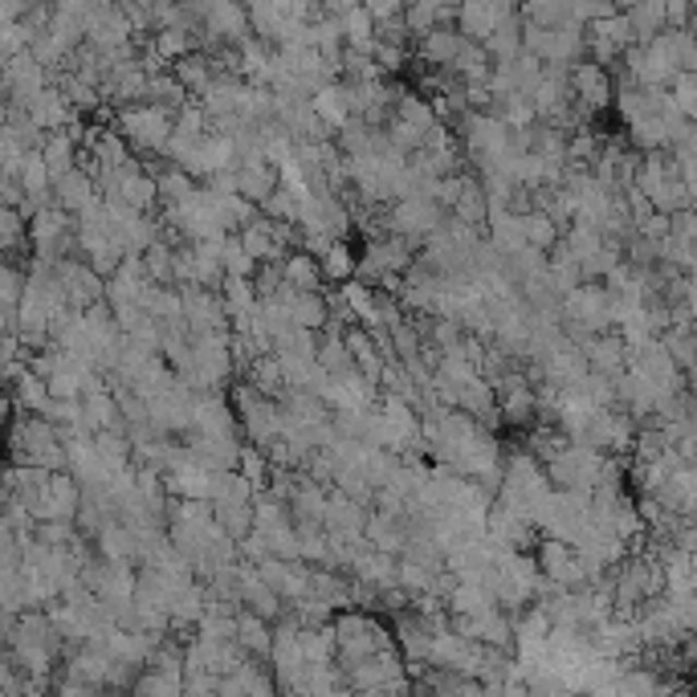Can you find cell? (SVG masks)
Here are the masks:
<instances>
[{
    "mask_svg": "<svg viewBox=\"0 0 697 697\" xmlns=\"http://www.w3.org/2000/svg\"><path fill=\"white\" fill-rule=\"evenodd\" d=\"M171 123L176 115L164 107H152V103H135V107H119L115 110V131L123 135V143L131 147L135 159H164V147L171 140Z\"/></svg>",
    "mask_w": 697,
    "mask_h": 697,
    "instance_id": "obj_1",
    "label": "cell"
},
{
    "mask_svg": "<svg viewBox=\"0 0 697 697\" xmlns=\"http://www.w3.org/2000/svg\"><path fill=\"white\" fill-rule=\"evenodd\" d=\"M77 502H82V490L70 473H49V485L29 502V518L33 527L37 522H74Z\"/></svg>",
    "mask_w": 697,
    "mask_h": 697,
    "instance_id": "obj_2",
    "label": "cell"
},
{
    "mask_svg": "<svg viewBox=\"0 0 697 697\" xmlns=\"http://www.w3.org/2000/svg\"><path fill=\"white\" fill-rule=\"evenodd\" d=\"M180 307H184L188 335H229V314L220 307V295H208L201 286H184Z\"/></svg>",
    "mask_w": 697,
    "mask_h": 697,
    "instance_id": "obj_3",
    "label": "cell"
},
{
    "mask_svg": "<svg viewBox=\"0 0 697 697\" xmlns=\"http://www.w3.org/2000/svg\"><path fill=\"white\" fill-rule=\"evenodd\" d=\"M53 278H58V286H62L70 310H91V307L103 302V286H107V281L98 278L86 262H77V257L53 262Z\"/></svg>",
    "mask_w": 697,
    "mask_h": 697,
    "instance_id": "obj_4",
    "label": "cell"
},
{
    "mask_svg": "<svg viewBox=\"0 0 697 697\" xmlns=\"http://www.w3.org/2000/svg\"><path fill=\"white\" fill-rule=\"evenodd\" d=\"M518 13L514 4L506 0H469V4H457V21H453V29L461 33L465 41H485L490 33L502 25V21H510Z\"/></svg>",
    "mask_w": 697,
    "mask_h": 697,
    "instance_id": "obj_5",
    "label": "cell"
},
{
    "mask_svg": "<svg viewBox=\"0 0 697 697\" xmlns=\"http://www.w3.org/2000/svg\"><path fill=\"white\" fill-rule=\"evenodd\" d=\"M572 103V70L567 65H542L539 82L530 91V107H534V119L546 123L555 110H563Z\"/></svg>",
    "mask_w": 697,
    "mask_h": 697,
    "instance_id": "obj_6",
    "label": "cell"
},
{
    "mask_svg": "<svg viewBox=\"0 0 697 697\" xmlns=\"http://www.w3.org/2000/svg\"><path fill=\"white\" fill-rule=\"evenodd\" d=\"M572 98L579 107H588L591 115H600V110L612 103V74H608L604 65L596 62H575L572 65Z\"/></svg>",
    "mask_w": 697,
    "mask_h": 697,
    "instance_id": "obj_7",
    "label": "cell"
},
{
    "mask_svg": "<svg viewBox=\"0 0 697 697\" xmlns=\"http://www.w3.org/2000/svg\"><path fill=\"white\" fill-rule=\"evenodd\" d=\"M579 351L588 359V372L604 375V380H616V375H624V368H628V347H624V339H620L616 331L596 335V339H588Z\"/></svg>",
    "mask_w": 697,
    "mask_h": 697,
    "instance_id": "obj_8",
    "label": "cell"
},
{
    "mask_svg": "<svg viewBox=\"0 0 697 697\" xmlns=\"http://www.w3.org/2000/svg\"><path fill=\"white\" fill-rule=\"evenodd\" d=\"M25 115H29V123L37 127L41 135H53V131H65L70 123H77V115L70 110V103L62 98L58 86H46V91L25 107Z\"/></svg>",
    "mask_w": 697,
    "mask_h": 697,
    "instance_id": "obj_9",
    "label": "cell"
},
{
    "mask_svg": "<svg viewBox=\"0 0 697 697\" xmlns=\"http://www.w3.org/2000/svg\"><path fill=\"white\" fill-rule=\"evenodd\" d=\"M53 204L62 208L65 217H77V213H86L91 204H98L103 196H98V188H94V180L86 176V171H70V176H62V180H53Z\"/></svg>",
    "mask_w": 697,
    "mask_h": 697,
    "instance_id": "obj_10",
    "label": "cell"
},
{
    "mask_svg": "<svg viewBox=\"0 0 697 697\" xmlns=\"http://www.w3.org/2000/svg\"><path fill=\"white\" fill-rule=\"evenodd\" d=\"M310 110H314V119L323 123L326 135H339L343 127L351 123V110H347V86L343 82H331L323 91L310 94Z\"/></svg>",
    "mask_w": 697,
    "mask_h": 697,
    "instance_id": "obj_11",
    "label": "cell"
},
{
    "mask_svg": "<svg viewBox=\"0 0 697 697\" xmlns=\"http://www.w3.org/2000/svg\"><path fill=\"white\" fill-rule=\"evenodd\" d=\"M343 347H347V356L356 363V372L368 380L372 387H380V375H384V359L375 351L372 335L363 331V326H343Z\"/></svg>",
    "mask_w": 697,
    "mask_h": 697,
    "instance_id": "obj_12",
    "label": "cell"
},
{
    "mask_svg": "<svg viewBox=\"0 0 697 697\" xmlns=\"http://www.w3.org/2000/svg\"><path fill=\"white\" fill-rule=\"evenodd\" d=\"M539 368H542V384H551V387H572V384H579V380L588 375V359H584V351H579V347H572V343H563L555 356L542 359Z\"/></svg>",
    "mask_w": 697,
    "mask_h": 697,
    "instance_id": "obj_13",
    "label": "cell"
},
{
    "mask_svg": "<svg viewBox=\"0 0 697 697\" xmlns=\"http://www.w3.org/2000/svg\"><path fill=\"white\" fill-rule=\"evenodd\" d=\"M171 77L184 86L188 98H201V94L213 86V77H217L213 53H204V49H192V53H184L180 62H171Z\"/></svg>",
    "mask_w": 697,
    "mask_h": 697,
    "instance_id": "obj_14",
    "label": "cell"
},
{
    "mask_svg": "<svg viewBox=\"0 0 697 697\" xmlns=\"http://www.w3.org/2000/svg\"><path fill=\"white\" fill-rule=\"evenodd\" d=\"M274 188H278V168H269L265 159L237 164V196H241V201H249L257 208L265 196H274Z\"/></svg>",
    "mask_w": 697,
    "mask_h": 697,
    "instance_id": "obj_15",
    "label": "cell"
},
{
    "mask_svg": "<svg viewBox=\"0 0 697 697\" xmlns=\"http://www.w3.org/2000/svg\"><path fill=\"white\" fill-rule=\"evenodd\" d=\"M461 33L453 29V25H441V29H429L424 37H417V58L420 65H436V70H449V62L457 58V49H461Z\"/></svg>",
    "mask_w": 697,
    "mask_h": 697,
    "instance_id": "obj_16",
    "label": "cell"
},
{
    "mask_svg": "<svg viewBox=\"0 0 697 697\" xmlns=\"http://www.w3.org/2000/svg\"><path fill=\"white\" fill-rule=\"evenodd\" d=\"M213 522L220 527V534L237 546L241 539L253 534V506L249 497H225V502H213Z\"/></svg>",
    "mask_w": 697,
    "mask_h": 697,
    "instance_id": "obj_17",
    "label": "cell"
},
{
    "mask_svg": "<svg viewBox=\"0 0 697 697\" xmlns=\"http://www.w3.org/2000/svg\"><path fill=\"white\" fill-rule=\"evenodd\" d=\"M363 542L380 551V555H392L404 551V542H408V530H404V518H387V514H368V522H363Z\"/></svg>",
    "mask_w": 697,
    "mask_h": 697,
    "instance_id": "obj_18",
    "label": "cell"
},
{
    "mask_svg": "<svg viewBox=\"0 0 697 697\" xmlns=\"http://www.w3.org/2000/svg\"><path fill=\"white\" fill-rule=\"evenodd\" d=\"M449 74L457 77L461 86H485L490 74H494V62H490V53H485L478 41H461L457 58L449 62Z\"/></svg>",
    "mask_w": 697,
    "mask_h": 697,
    "instance_id": "obj_19",
    "label": "cell"
},
{
    "mask_svg": "<svg viewBox=\"0 0 697 697\" xmlns=\"http://www.w3.org/2000/svg\"><path fill=\"white\" fill-rule=\"evenodd\" d=\"M485 196H481V184H478V176H457V201H453L449 208V217L453 220H461V225H469V229H481L485 225Z\"/></svg>",
    "mask_w": 697,
    "mask_h": 697,
    "instance_id": "obj_20",
    "label": "cell"
},
{
    "mask_svg": "<svg viewBox=\"0 0 697 697\" xmlns=\"http://www.w3.org/2000/svg\"><path fill=\"white\" fill-rule=\"evenodd\" d=\"M620 13H624V21H628V29H633L636 46H645V41H652L657 33L665 29V0H636V4H620Z\"/></svg>",
    "mask_w": 697,
    "mask_h": 697,
    "instance_id": "obj_21",
    "label": "cell"
},
{
    "mask_svg": "<svg viewBox=\"0 0 697 697\" xmlns=\"http://www.w3.org/2000/svg\"><path fill=\"white\" fill-rule=\"evenodd\" d=\"M94 555L107 558V563H135V534H131V527H123L119 518L115 522H107V527L94 534Z\"/></svg>",
    "mask_w": 697,
    "mask_h": 697,
    "instance_id": "obj_22",
    "label": "cell"
},
{
    "mask_svg": "<svg viewBox=\"0 0 697 697\" xmlns=\"http://www.w3.org/2000/svg\"><path fill=\"white\" fill-rule=\"evenodd\" d=\"M281 281L295 290V295H323L326 281L319 274V262L307 257V253H290L286 262H281Z\"/></svg>",
    "mask_w": 697,
    "mask_h": 697,
    "instance_id": "obj_23",
    "label": "cell"
},
{
    "mask_svg": "<svg viewBox=\"0 0 697 697\" xmlns=\"http://www.w3.org/2000/svg\"><path fill=\"white\" fill-rule=\"evenodd\" d=\"M457 21V4H408L404 9V29L408 37H424L429 29H441V25H453Z\"/></svg>",
    "mask_w": 697,
    "mask_h": 697,
    "instance_id": "obj_24",
    "label": "cell"
},
{
    "mask_svg": "<svg viewBox=\"0 0 697 697\" xmlns=\"http://www.w3.org/2000/svg\"><path fill=\"white\" fill-rule=\"evenodd\" d=\"M481 49L490 53V62L494 65L514 62V58L522 53V21H518V13H514L510 21H502V25L481 41Z\"/></svg>",
    "mask_w": 697,
    "mask_h": 697,
    "instance_id": "obj_25",
    "label": "cell"
},
{
    "mask_svg": "<svg viewBox=\"0 0 697 697\" xmlns=\"http://www.w3.org/2000/svg\"><path fill=\"white\" fill-rule=\"evenodd\" d=\"M245 384L253 387L262 400L278 404L281 396H286V380H281V368H278V359H274V356L253 359V368L245 372Z\"/></svg>",
    "mask_w": 697,
    "mask_h": 697,
    "instance_id": "obj_26",
    "label": "cell"
},
{
    "mask_svg": "<svg viewBox=\"0 0 697 697\" xmlns=\"http://www.w3.org/2000/svg\"><path fill=\"white\" fill-rule=\"evenodd\" d=\"M94 457L107 473L131 469V441L123 433H94Z\"/></svg>",
    "mask_w": 697,
    "mask_h": 697,
    "instance_id": "obj_27",
    "label": "cell"
},
{
    "mask_svg": "<svg viewBox=\"0 0 697 697\" xmlns=\"http://www.w3.org/2000/svg\"><path fill=\"white\" fill-rule=\"evenodd\" d=\"M518 237H522V245L539 249V253H551L558 245V229L542 213H534V208H530L527 217H518Z\"/></svg>",
    "mask_w": 697,
    "mask_h": 697,
    "instance_id": "obj_28",
    "label": "cell"
},
{
    "mask_svg": "<svg viewBox=\"0 0 697 697\" xmlns=\"http://www.w3.org/2000/svg\"><path fill=\"white\" fill-rule=\"evenodd\" d=\"M319 274H323V281H331V286H343V281L356 278V253H351V245H347V241H335V245L326 249L323 262H319Z\"/></svg>",
    "mask_w": 697,
    "mask_h": 697,
    "instance_id": "obj_29",
    "label": "cell"
},
{
    "mask_svg": "<svg viewBox=\"0 0 697 697\" xmlns=\"http://www.w3.org/2000/svg\"><path fill=\"white\" fill-rule=\"evenodd\" d=\"M220 307H225V314H229V323L249 319L253 307H257V290H253V281H237V278L225 281V286H220Z\"/></svg>",
    "mask_w": 697,
    "mask_h": 697,
    "instance_id": "obj_30",
    "label": "cell"
},
{
    "mask_svg": "<svg viewBox=\"0 0 697 697\" xmlns=\"http://www.w3.org/2000/svg\"><path fill=\"white\" fill-rule=\"evenodd\" d=\"M220 269H225V281H229V278L253 281V274H257V262H253L245 249H241L237 232H229V237H225V249H220Z\"/></svg>",
    "mask_w": 697,
    "mask_h": 697,
    "instance_id": "obj_31",
    "label": "cell"
},
{
    "mask_svg": "<svg viewBox=\"0 0 697 697\" xmlns=\"http://www.w3.org/2000/svg\"><path fill=\"white\" fill-rule=\"evenodd\" d=\"M237 473L245 478V485L253 494H265V485H269V461H265L262 449L241 445V453H237Z\"/></svg>",
    "mask_w": 697,
    "mask_h": 697,
    "instance_id": "obj_32",
    "label": "cell"
},
{
    "mask_svg": "<svg viewBox=\"0 0 697 697\" xmlns=\"http://www.w3.org/2000/svg\"><path fill=\"white\" fill-rule=\"evenodd\" d=\"M29 249V232H25V217L16 208H0V257Z\"/></svg>",
    "mask_w": 697,
    "mask_h": 697,
    "instance_id": "obj_33",
    "label": "cell"
},
{
    "mask_svg": "<svg viewBox=\"0 0 697 697\" xmlns=\"http://www.w3.org/2000/svg\"><path fill=\"white\" fill-rule=\"evenodd\" d=\"M21 298H25V265L0 262V310L13 314Z\"/></svg>",
    "mask_w": 697,
    "mask_h": 697,
    "instance_id": "obj_34",
    "label": "cell"
},
{
    "mask_svg": "<svg viewBox=\"0 0 697 697\" xmlns=\"http://www.w3.org/2000/svg\"><path fill=\"white\" fill-rule=\"evenodd\" d=\"M669 98H673V107L682 115L685 123H694L697 115V74H677L669 82Z\"/></svg>",
    "mask_w": 697,
    "mask_h": 697,
    "instance_id": "obj_35",
    "label": "cell"
},
{
    "mask_svg": "<svg viewBox=\"0 0 697 697\" xmlns=\"http://www.w3.org/2000/svg\"><path fill=\"white\" fill-rule=\"evenodd\" d=\"M58 697H98V689H94V685H77V682H65L62 689H58Z\"/></svg>",
    "mask_w": 697,
    "mask_h": 697,
    "instance_id": "obj_36",
    "label": "cell"
}]
</instances>
